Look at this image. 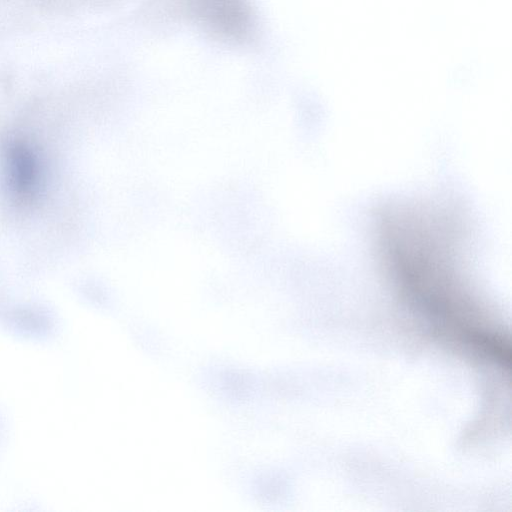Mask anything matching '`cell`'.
<instances>
[{"label":"cell","mask_w":512,"mask_h":512,"mask_svg":"<svg viewBox=\"0 0 512 512\" xmlns=\"http://www.w3.org/2000/svg\"><path fill=\"white\" fill-rule=\"evenodd\" d=\"M10 185L21 199L27 200L34 195L38 183L36 160L28 149L17 146L9 157Z\"/></svg>","instance_id":"6da1fadb"},{"label":"cell","mask_w":512,"mask_h":512,"mask_svg":"<svg viewBox=\"0 0 512 512\" xmlns=\"http://www.w3.org/2000/svg\"><path fill=\"white\" fill-rule=\"evenodd\" d=\"M24 1V0H23ZM41 8L47 9H68L76 4L78 0H25Z\"/></svg>","instance_id":"7a4b0ae2"}]
</instances>
